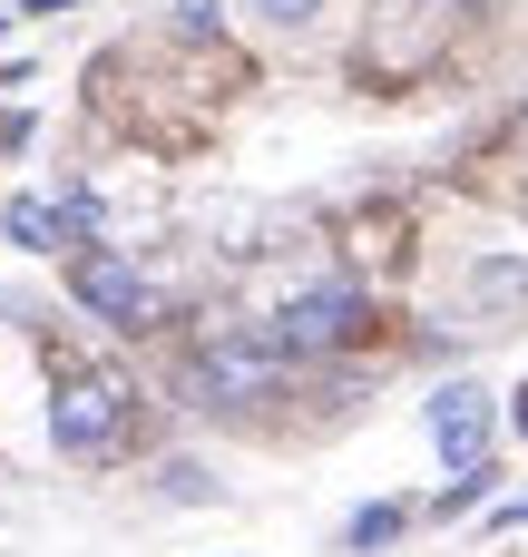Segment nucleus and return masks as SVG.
I'll return each instance as SVG.
<instances>
[{
	"mask_svg": "<svg viewBox=\"0 0 528 557\" xmlns=\"http://www.w3.org/2000/svg\"><path fill=\"white\" fill-rule=\"evenodd\" d=\"M127 421H137V392L118 372H69L59 401H49V431L69 460H118L127 450Z\"/></svg>",
	"mask_w": 528,
	"mask_h": 557,
	"instance_id": "3",
	"label": "nucleus"
},
{
	"mask_svg": "<svg viewBox=\"0 0 528 557\" xmlns=\"http://www.w3.org/2000/svg\"><path fill=\"white\" fill-rule=\"evenodd\" d=\"M255 10V29H274V39H304L314 20H323V0H245Z\"/></svg>",
	"mask_w": 528,
	"mask_h": 557,
	"instance_id": "10",
	"label": "nucleus"
},
{
	"mask_svg": "<svg viewBox=\"0 0 528 557\" xmlns=\"http://www.w3.org/2000/svg\"><path fill=\"white\" fill-rule=\"evenodd\" d=\"M157 480H167V499H186V509H206V499H216V480H206L196 460H167Z\"/></svg>",
	"mask_w": 528,
	"mask_h": 557,
	"instance_id": "11",
	"label": "nucleus"
},
{
	"mask_svg": "<svg viewBox=\"0 0 528 557\" xmlns=\"http://www.w3.org/2000/svg\"><path fill=\"white\" fill-rule=\"evenodd\" d=\"M519 441H528V392H519Z\"/></svg>",
	"mask_w": 528,
	"mask_h": 557,
	"instance_id": "13",
	"label": "nucleus"
},
{
	"mask_svg": "<svg viewBox=\"0 0 528 557\" xmlns=\"http://www.w3.org/2000/svg\"><path fill=\"white\" fill-rule=\"evenodd\" d=\"M0 29H10V10H0Z\"/></svg>",
	"mask_w": 528,
	"mask_h": 557,
	"instance_id": "14",
	"label": "nucleus"
},
{
	"mask_svg": "<svg viewBox=\"0 0 528 557\" xmlns=\"http://www.w3.org/2000/svg\"><path fill=\"white\" fill-rule=\"evenodd\" d=\"M69 294H78L98 323H118V333H157V323H167V294H157V274H147L127 245H98V235L69 255Z\"/></svg>",
	"mask_w": 528,
	"mask_h": 557,
	"instance_id": "2",
	"label": "nucleus"
},
{
	"mask_svg": "<svg viewBox=\"0 0 528 557\" xmlns=\"http://www.w3.org/2000/svg\"><path fill=\"white\" fill-rule=\"evenodd\" d=\"M20 10H29V20H49V10H88V0H20Z\"/></svg>",
	"mask_w": 528,
	"mask_h": 557,
	"instance_id": "12",
	"label": "nucleus"
},
{
	"mask_svg": "<svg viewBox=\"0 0 528 557\" xmlns=\"http://www.w3.org/2000/svg\"><path fill=\"white\" fill-rule=\"evenodd\" d=\"M294 382V352L265 333V323H206L196 352H186V392L206 411H245V401H274Z\"/></svg>",
	"mask_w": 528,
	"mask_h": 557,
	"instance_id": "1",
	"label": "nucleus"
},
{
	"mask_svg": "<svg viewBox=\"0 0 528 557\" xmlns=\"http://www.w3.org/2000/svg\"><path fill=\"white\" fill-rule=\"evenodd\" d=\"M402 529H412V509H402V499H372V509L343 529V548H353V557H372V548H392Z\"/></svg>",
	"mask_w": 528,
	"mask_h": 557,
	"instance_id": "8",
	"label": "nucleus"
},
{
	"mask_svg": "<svg viewBox=\"0 0 528 557\" xmlns=\"http://www.w3.org/2000/svg\"><path fill=\"white\" fill-rule=\"evenodd\" d=\"M167 29L206 49V39H225V0H167Z\"/></svg>",
	"mask_w": 528,
	"mask_h": 557,
	"instance_id": "9",
	"label": "nucleus"
},
{
	"mask_svg": "<svg viewBox=\"0 0 528 557\" xmlns=\"http://www.w3.org/2000/svg\"><path fill=\"white\" fill-rule=\"evenodd\" d=\"M490 431H500V401H490L480 382H441V392H431V441H441L451 470L490 460Z\"/></svg>",
	"mask_w": 528,
	"mask_h": 557,
	"instance_id": "6",
	"label": "nucleus"
},
{
	"mask_svg": "<svg viewBox=\"0 0 528 557\" xmlns=\"http://www.w3.org/2000/svg\"><path fill=\"white\" fill-rule=\"evenodd\" d=\"M265 333H274L294 362H333V352H353V343L372 333V294H363V284H304Z\"/></svg>",
	"mask_w": 528,
	"mask_h": 557,
	"instance_id": "4",
	"label": "nucleus"
},
{
	"mask_svg": "<svg viewBox=\"0 0 528 557\" xmlns=\"http://www.w3.org/2000/svg\"><path fill=\"white\" fill-rule=\"evenodd\" d=\"M0 235L29 245V255H59V245H69V215H59V196H10V206H0Z\"/></svg>",
	"mask_w": 528,
	"mask_h": 557,
	"instance_id": "7",
	"label": "nucleus"
},
{
	"mask_svg": "<svg viewBox=\"0 0 528 557\" xmlns=\"http://www.w3.org/2000/svg\"><path fill=\"white\" fill-rule=\"evenodd\" d=\"M461 313H470L480 333L528 323V255H519V245H490V255L461 264Z\"/></svg>",
	"mask_w": 528,
	"mask_h": 557,
	"instance_id": "5",
	"label": "nucleus"
}]
</instances>
